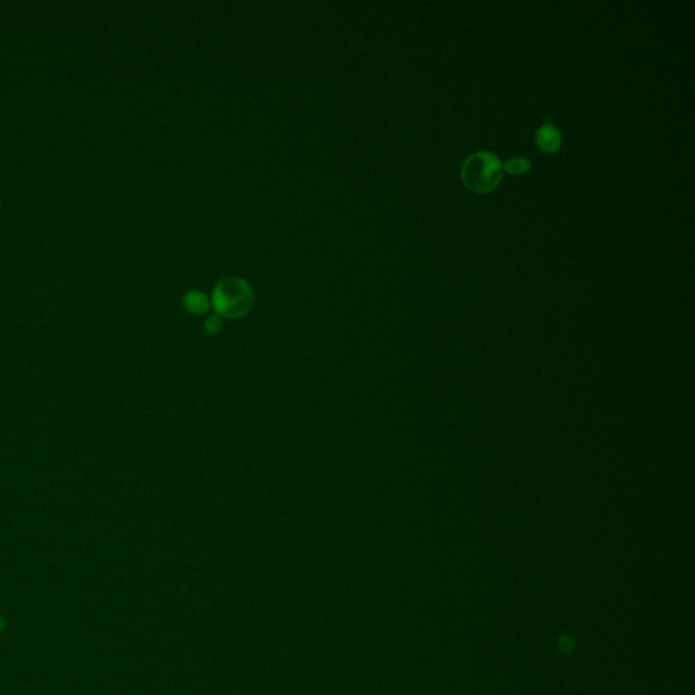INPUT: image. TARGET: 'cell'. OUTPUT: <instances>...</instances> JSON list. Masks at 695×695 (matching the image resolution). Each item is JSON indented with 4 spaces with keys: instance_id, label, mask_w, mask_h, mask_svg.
Listing matches in <instances>:
<instances>
[{
    "instance_id": "obj_1",
    "label": "cell",
    "mask_w": 695,
    "mask_h": 695,
    "mask_svg": "<svg viewBox=\"0 0 695 695\" xmlns=\"http://www.w3.org/2000/svg\"><path fill=\"white\" fill-rule=\"evenodd\" d=\"M503 175V165L496 155L479 151L470 155L462 166V180L474 193H488L495 189Z\"/></svg>"
},
{
    "instance_id": "obj_2",
    "label": "cell",
    "mask_w": 695,
    "mask_h": 695,
    "mask_svg": "<svg viewBox=\"0 0 695 695\" xmlns=\"http://www.w3.org/2000/svg\"><path fill=\"white\" fill-rule=\"evenodd\" d=\"M214 303L217 311L226 315H239L248 309L251 303L250 290L245 281L229 278L217 285L214 294Z\"/></svg>"
},
{
    "instance_id": "obj_3",
    "label": "cell",
    "mask_w": 695,
    "mask_h": 695,
    "mask_svg": "<svg viewBox=\"0 0 695 695\" xmlns=\"http://www.w3.org/2000/svg\"><path fill=\"white\" fill-rule=\"evenodd\" d=\"M535 141L542 151L546 154H554L561 146V133L552 124L542 125L537 132Z\"/></svg>"
},
{
    "instance_id": "obj_4",
    "label": "cell",
    "mask_w": 695,
    "mask_h": 695,
    "mask_svg": "<svg viewBox=\"0 0 695 695\" xmlns=\"http://www.w3.org/2000/svg\"><path fill=\"white\" fill-rule=\"evenodd\" d=\"M530 162L525 159V158H512L508 162L504 163L503 166V170L507 171L508 174H513V175H519V174H523L525 171L530 169Z\"/></svg>"
},
{
    "instance_id": "obj_5",
    "label": "cell",
    "mask_w": 695,
    "mask_h": 695,
    "mask_svg": "<svg viewBox=\"0 0 695 695\" xmlns=\"http://www.w3.org/2000/svg\"><path fill=\"white\" fill-rule=\"evenodd\" d=\"M573 647H574V640L571 638V635L568 634H564L559 637L558 640V649L561 653H565V655H569L573 650Z\"/></svg>"
},
{
    "instance_id": "obj_6",
    "label": "cell",
    "mask_w": 695,
    "mask_h": 695,
    "mask_svg": "<svg viewBox=\"0 0 695 695\" xmlns=\"http://www.w3.org/2000/svg\"><path fill=\"white\" fill-rule=\"evenodd\" d=\"M189 303H190V309L197 310V311H202V310L207 307V302H205V299H204L202 295H190L189 296Z\"/></svg>"
},
{
    "instance_id": "obj_7",
    "label": "cell",
    "mask_w": 695,
    "mask_h": 695,
    "mask_svg": "<svg viewBox=\"0 0 695 695\" xmlns=\"http://www.w3.org/2000/svg\"><path fill=\"white\" fill-rule=\"evenodd\" d=\"M6 629V619L3 615H0V633Z\"/></svg>"
}]
</instances>
